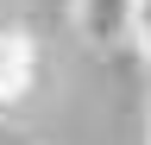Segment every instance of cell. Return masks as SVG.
Segmentation results:
<instances>
[{"instance_id":"3","label":"cell","mask_w":151,"mask_h":145,"mask_svg":"<svg viewBox=\"0 0 151 145\" xmlns=\"http://www.w3.org/2000/svg\"><path fill=\"white\" fill-rule=\"evenodd\" d=\"M132 44H139V57L151 69V0H139V25H132Z\"/></svg>"},{"instance_id":"2","label":"cell","mask_w":151,"mask_h":145,"mask_svg":"<svg viewBox=\"0 0 151 145\" xmlns=\"http://www.w3.org/2000/svg\"><path fill=\"white\" fill-rule=\"evenodd\" d=\"M69 19H76V32H82V44H94V50H120V44H132L139 0H76Z\"/></svg>"},{"instance_id":"1","label":"cell","mask_w":151,"mask_h":145,"mask_svg":"<svg viewBox=\"0 0 151 145\" xmlns=\"http://www.w3.org/2000/svg\"><path fill=\"white\" fill-rule=\"evenodd\" d=\"M44 82V44L32 25H0V114H19Z\"/></svg>"}]
</instances>
